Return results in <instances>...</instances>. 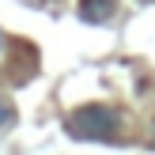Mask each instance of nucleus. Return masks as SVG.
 I'll use <instances>...</instances> for the list:
<instances>
[{"label":"nucleus","instance_id":"obj_1","mask_svg":"<svg viewBox=\"0 0 155 155\" xmlns=\"http://www.w3.org/2000/svg\"><path fill=\"white\" fill-rule=\"evenodd\" d=\"M64 133L72 140H87V144L117 140L121 136V114L110 110V106H83L64 121Z\"/></svg>","mask_w":155,"mask_h":155},{"label":"nucleus","instance_id":"obj_4","mask_svg":"<svg viewBox=\"0 0 155 155\" xmlns=\"http://www.w3.org/2000/svg\"><path fill=\"white\" fill-rule=\"evenodd\" d=\"M0 53H4V34H0Z\"/></svg>","mask_w":155,"mask_h":155},{"label":"nucleus","instance_id":"obj_3","mask_svg":"<svg viewBox=\"0 0 155 155\" xmlns=\"http://www.w3.org/2000/svg\"><path fill=\"white\" fill-rule=\"evenodd\" d=\"M8 117H12V106H8V98H4V95H0V129H4V125H8Z\"/></svg>","mask_w":155,"mask_h":155},{"label":"nucleus","instance_id":"obj_2","mask_svg":"<svg viewBox=\"0 0 155 155\" xmlns=\"http://www.w3.org/2000/svg\"><path fill=\"white\" fill-rule=\"evenodd\" d=\"M83 23H106L114 15V0H80Z\"/></svg>","mask_w":155,"mask_h":155}]
</instances>
